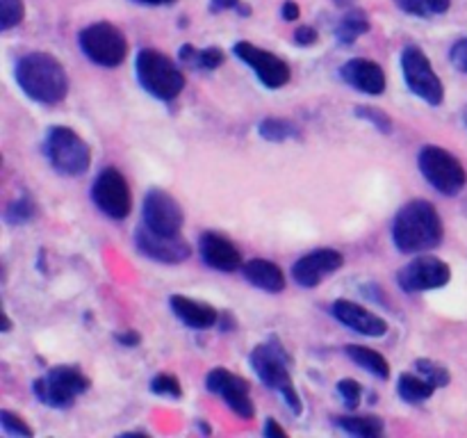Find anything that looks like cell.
I'll return each mask as SVG.
<instances>
[{"instance_id":"37","label":"cell","mask_w":467,"mask_h":438,"mask_svg":"<svg viewBox=\"0 0 467 438\" xmlns=\"http://www.w3.org/2000/svg\"><path fill=\"white\" fill-rule=\"evenodd\" d=\"M317 39H319V35H317V30H315V27L299 26L295 30V44L313 46V44H317Z\"/></svg>"},{"instance_id":"46","label":"cell","mask_w":467,"mask_h":438,"mask_svg":"<svg viewBox=\"0 0 467 438\" xmlns=\"http://www.w3.org/2000/svg\"><path fill=\"white\" fill-rule=\"evenodd\" d=\"M465 123H467V110H465Z\"/></svg>"},{"instance_id":"40","label":"cell","mask_w":467,"mask_h":438,"mask_svg":"<svg viewBox=\"0 0 467 438\" xmlns=\"http://www.w3.org/2000/svg\"><path fill=\"white\" fill-rule=\"evenodd\" d=\"M263 433H265V436H269V438H274V436H278V438H285V436H287V432H285V429H283L281 424H278L276 420H274V418H267V422H265V429H263Z\"/></svg>"},{"instance_id":"12","label":"cell","mask_w":467,"mask_h":438,"mask_svg":"<svg viewBox=\"0 0 467 438\" xmlns=\"http://www.w3.org/2000/svg\"><path fill=\"white\" fill-rule=\"evenodd\" d=\"M233 53H235L242 62L249 64V67L254 68L258 80L263 82L267 89H281V87H285L287 82H290V64H287L285 59L278 57L276 53H269V50L249 44V41H237V44L233 46Z\"/></svg>"},{"instance_id":"43","label":"cell","mask_w":467,"mask_h":438,"mask_svg":"<svg viewBox=\"0 0 467 438\" xmlns=\"http://www.w3.org/2000/svg\"><path fill=\"white\" fill-rule=\"evenodd\" d=\"M219 328H223V331H233L235 328V319L231 318V313H219Z\"/></svg>"},{"instance_id":"42","label":"cell","mask_w":467,"mask_h":438,"mask_svg":"<svg viewBox=\"0 0 467 438\" xmlns=\"http://www.w3.org/2000/svg\"><path fill=\"white\" fill-rule=\"evenodd\" d=\"M427 3H429V7H431L433 14H442L450 9L451 0H427Z\"/></svg>"},{"instance_id":"2","label":"cell","mask_w":467,"mask_h":438,"mask_svg":"<svg viewBox=\"0 0 467 438\" xmlns=\"http://www.w3.org/2000/svg\"><path fill=\"white\" fill-rule=\"evenodd\" d=\"M16 82L27 99L44 105L62 103L68 94L67 68L48 53H27L16 64Z\"/></svg>"},{"instance_id":"5","label":"cell","mask_w":467,"mask_h":438,"mask_svg":"<svg viewBox=\"0 0 467 438\" xmlns=\"http://www.w3.org/2000/svg\"><path fill=\"white\" fill-rule=\"evenodd\" d=\"M44 151L55 172L62 176H82L91 164V149L76 130L67 126H53L46 135Z\"/></svg>"},{"instance_id":"28","label":"cell","mask_w":467,"mask_h":438,"mask_svg":"<svg viewBox=\"0 0 467 438\" xmlns=\"http://www.w3.org/2000/svg\"><path fill=\"white\" fill-rule=\"evenodd\" d=\"M413 365H415V370H418V372L422 374L427 381H431L436 388L450 386L451 374L442 363H436V360H431V359H418Z\"/></svg>"},{"instance_id":"23","label":"cell","mask_w":467,"mask_h":438,"mask_svg":"<svg viewBox=\"0 0 467 438\" xmlns=\"http://www.w3.org/2000/svg\"><path fill=\"white\" fill-rule=\"evenodd\" d=\"M336 422L342 432L360 438H377L386 432V422L379 415H340Z\"/></svg>"},{"instance_id":"6","label":"cell","mask_w":467,"mask_h":438,"mask_svg":"<svg viewBox=\"0 0 467 438\" xmlns=\"http://www.w3.org/2000/svg\"><path fill=\"white\" fill-rule=\"evenodd\" d=\"M418 167L422 176L431 182L433 190L445 196H456L465 190L467 172L454 153L436 144L422 146L418 155Z\"/></svg>"},{"instance_id":"19","label":"cell","mask_w":467,"mask_h":438,"mask_svg":"<svg viewBox=\"0 0 467 438\" xmlns=\"http://www.w3.org/2000/svg\"><path fill=\"white\" fill-rule=\"evenodd\" d=\"M340 78L354 89L363 91V94L379 96L386 91L388 78L381 64L372 62V59L354 57L340 67Z\"/></svg>"},{"instance_id":"9","label":"cell","mask_w":467,"mask_h":438,"mask_svg":"<svg viewBox=\"0 0 467 438\" xmlns=\"http://www.w3.org/2000/svg\"><path fill=\"white\" fill-rule=\"evenodd\" d=\"M401 73H404L409 89L415 96H420L424 103L438 108L445 100V85L438 78V73L433 71L431 59L427 57V53L420 46H406L401 50Z\"/></svg>"},{"instance_id":"15","label":"cell","mask_w":467,"mask_h":438,"mask_svg":"<svg viewBox=\"0 0 467 438\" xmlns=\"http://www.w3.org/2000/svg\"><path fill=\"white\" fill-rule=\"evenodd\" d=\"M135 245L140 254H144L146 258L167 265L185 263L192 256V246L182 240L181 233L178 235H160V233L150 231V228L140 226L135 231Z\"/></svg>"},{"instance_id":"26","label":"cell","mask_w":467,"mask_h":438,"mask_svg":"<svg viewBox=\"0 0 467 438\" xmlns=\"http://www.w3.org/2000/svg\"><path fill=\"white\" fill-rule=\"evenodd\" d=\"M369 30V18L363 9H349L345 16L340 18L336 27V36L340 44H354L358 36H363Z\"/></svg>"},{"instance_id":"44","label":"cell","mask_w":467,"mask_h":438,"mask_svg":"<svg viewBox=\"0 0 467 438\" xmlns=\"http://www.w3.org/2000/svg\"><path fill=\"white\" fill-rule=\"evenodd\" d=\"M135 3L153 5V7H158V5H173V3H176V0H135Z\"/></svg>"},{"instance_id":"33","label":"cell","mask_w":467,"mask_h":438,"mask_svg":"<svg viewBox=\"0 0 467 438\" xmlns=\"http://www.w3.org/2000/svg\"><path fill=\"white\" fill-rule=\"evenodd\" d=\"M150 391H153L155 395L171 397V400H181L182 397L181 381H178L173 374H155V377L150 379Z\"/></svg>"},{"instance_id":"31","label":"cell","mask_w":467,"mask_h":438,"mask_svg":"<svg viewBox=\"0 0 467 438\" xmlns=\"http://www.w3.org/2000/svg\"><path fill=\"white\" fill-rule=\"evenodd\" d=\"M0 427H3V432L9 433V436H23V438L35 436L30 424H27L21 415L12 413V411L7 409L0 411Z\"/></svg>"},{"instance_id":"1","label":"cell","mask_w":467,"mask_h":438,"mask_svg":"<svg viewBox=\"0 0 467 438\" xmlns=\"http://www.w3.org/2000/svg\"><path fill=\"white\" fill-rule=\"evenodd\" d=\"M445 235V226L436 205L427 199H413L401 205L392 222V242L401 254H422L436 249Z\"/></svg>"},{"instance_id":"16","label":"cell","mask_w":467,"mask_h":438,"mask_svg":"<svg viewBox=\"0 0 467 438\" xmlns=\"http://www.w3.org/2000/svg\"><path fill=\"white\" fill-rule=\"evenodd\" d=\"M345 265V256L337 249H315L301 256L295 265H292V278L299 283L301 287H315L324 281V278L333 276L337 269Z\"/></svg>"},{"instance_id":"18","label":"cell","mask_w":467,"mask_h":438,"mask_svg":"<svg viewBox=\"0 0 467 438\" xmlns=\"http://www.w3.org/2000/svg\"><path fill=\"white\" fill-rule=\"evenodd\" d=\"M199 251L203 263L217 272H237L244 265L240 249L217 231H205L199 237Z\"/></svg>"},{"instance_id":"7","label":"cell","mask_w":467,"mask_h":438,"mask_svg":"<svg viewBox=\"0 0 467 438\" xmlns=\"http://www.w3.org/2000/svg\"><path fill=\"white\" fill-rule=\"evenodd\" d=\"M91 381L73 365H57L48 370L44 377L32 381V392L41 404L50 409H68L80 397L82 392L89 391Z\"/></svg>"},{"instance_id":"27","label":"cell","mask_w":467,"mask_h":438,"mask_svg":"<svg viewBox=\"0 0 467 438\" xmlns=\"http://www.w3.org/2000/svg\"><path fill=\"white\" fill-rule=\"evenodd\" d=\"M258 135L263 137V140L281 144V141H287V140H299L301 132H299V128H296L292 121H287V119L267 117L260 121Z\"/></svg>"},{"instance_id":"30","label":"cell","mask_w":467,"mask_h":438,"mask_svg":"<svg viewBox=\"0 0 467 438\" xmlns=\"http://www.w3.org/2000/svg\"><path fill=\"white\" fill-rule=\"evenodd\" d=\"M356 117L358 119H365V121L372 123L374 128H377L379 132H386V135H390L392 128H395V123H392V119L388 117L383 110L379 108H372V105H358V108L354 110Z\"/></svg>"},{"instance_id":"10","label":"cell","mask_w":467,"mask_h":438,"mask_svg":"<svg viewBox=\"0 0 467 438\" xmlns=\"http://www.w3.org/2000/svg\"><path fill=\"white\" fill-rule=\"evenodd\" d=\"M91 201L109 219H126L132 210V194L126 176L114 167L103 169L91 185Z\"/></svg>"},{"instance_id":"35","label":"cell","mask_w":467,"mask_h":438,"mask_svg":"<svg viewBox=\"0 0 467 438\" xmlns=\"http://www.w3.org/2000/svg\"><path fill=\"white\" fill-rule=\"evenodd\" d=\"M395 3H397V7L401 9V12L413 14V16L427 18V16H431V14H433L427 0H395Z\"/></svg>"},{"instance_id":"32","label":"cell","mask_w":467,"mask_h":438,"mask_svg":"<svg viewBox=\"0 0 467 438\" xmlns=\"http://www.w3.org/2000/svg\"><path fill=\"white\" fill-rule=\"evenodd\" d=\"M35 217V203H32L27 196H21V199H14L12 203L5 208V219L9 224H26Z\"/></svg>"},{"instance_id":"11","label":"cell","mask_w":467,"mask_h":438,"mask_svg":"<svg viewBox=\"0 0 467 438\" xmlns=\"http://www.w3.org/2000/svg\"><path fill=\"white\" fill-rule=\"evenodd\" d=\"M450 278L451 267L436 256H418L397 272V283L406 295L436 290V287L447 286Z\"/></svg>"},{"instance_id":"21","label":"cell","mask_w":467,"mask_h":438,"mask_svg":"<svg viewBox=\"0 0 467 438\" xmlns=\"http://www.w3.org/2000/svg\"><path fill=\"white\" fill-rule=\"evenodd\" d=\"M242 274H244V278L251 286L260 287V290L265 292L276 295V292L285 290V274H283V269L278 267L276 263H272V260L267 258L246 260V263L242 265Z\"/></svg>"},{"instance_id":"22","label":"cell","mask_w":467,"mask_h":438,"mask_svg":"<svg viewBox=\"0 0 467 438\" xmlns=\"http://www.w3.org/2000/svg\"><path fill=\"white\" fill-rule=\"evenodd\" d=\"M345 354L354 360L358 368L368 370L369 374H374L377 379H383L386 381L390 377V363L383 354H379L377 349H369V347L363 345H347Z\"/></svg>"},{"instance_id":"17","label":"cell","mask_w":467,"mask_h":438,"mask_svg":"<svg viewBox=\"0 0 467 438\" xmlns=\"http://www.w3.org/2000/svg\"><path fill=\"white\" fill-rule=\"evenodd\" d=\"M333 318L340 324H345L351 331L360 333V336L368 338H383L388 333V322L383 318H379L377 313L368 310L365 306L356 304L351 299H337L331 306Z\"/></svg>"},{"instance_id":"36","label":"cell","mask_w":467,"mask_h":438,"mask_svg":"<svg viewBox=\"0 0 467 438\" xmlns=\"http://www.w3.org/2000/svg\"><path fill=\"white\" fill-rule=\"evenodd\" d=\"M450 59L461 73H467V36L456 41L450 50Z\"/></svg>"},{"instance_id":"45","label":"cell","mask_w":467,"mask_h":438,"mask_svg":"<svg viewBox=\"0 0 467 438\" xmlns=\"http://www.w3.org/2000/svg\"><path fill=\"white\" fill-rule=\"evenodd\" d=\"M9 328H12V322H9V318L5 315V318H3V331H9Z\"/></svg>"},{"instance_id":"14","label":"cell","mask_w":467,"mask_h":438,"mask_svg":"<svg viewBox=\"0 0 467 438\" xmlns=\"http://www.w3.org/2000/svg\"><path fill=\"white\" fill-rule=\"evenodd\" d=\"M205 388H208L210 392H214V395L222 397V400L226 402L228 409H231L233 413L240 415V418L249 420L255 415L254 402H251L249 397L251 386L244 377H240V374L231 372V370L226 368H214L210 370L208 377H205Z\"/></svg>"},{"instance_id":"24","label":"cell","mask_w":467,"mask_h":438,"mask_svg":"<svg viewBox=\"0 0 467 438\" xmlns=\"http://www.w3.org/2000/svg\"><path fill=\"white\" fill-rule=\"evenodd\" d=\"M397 392L409 404H422V402L431 400L433 392H436V386L431 381H427L422 374L404 372L400 377V381H397Z\"/></svg>"},{"instance_id":"25","label":"cell","mask_w":467,"mask_h":438,"mask_svg":"<svg viewBox=\"0 0 467 438\" xmlns=\"http://www.w3.org/2000/svg\"><path fill=\"white\" fill-rule=\"evenodd\" d=\"M178 57L181 62L190 64L194 68H203V71H214L217 67L223 64V50L217 46H210V48H194V46L185 44L178 50Z\"/></svg>"},{"instance_id":"8","label":"cell","mask_w":467,"mask_h":438,"mask_svg":"<svg viewBox=\"0 0 467 438\" xmlns=\"http://www.w3.org/2000/svg\"><path fill=\"white\" fill-rule=\"evenodd\" d=\"M80 48L87 59L105 68H114L123 64L128 55V39L117 26L108 21L91 23L78 36Z\"/></svg>"},{"instance_id":"3","label":"cell","mask_w":467,"mask_h":438,"mask_svg":"<svg viewBox=\"0 0 467 438\" xmlns=\"http://www.w3.org/2000/svg\"><path fill=\"white\" fill-rule=\"evenodd\" d=\"M249 363L254 368V372L258 374L260 381L267 388H272V391L281 392L287 409L295 415H301L304 406H301V397L290 377L292 359L285 351V347L281 345V340L278 338H269V342L255 345L254 351L249 354Z\"/></svg>"},{"instance_id":"29","label":"cell","mask_w":467,"mask_h":438,"mask_svg":"<svg viewBox=\"0 0 467 438\" xmlns=\"http://www.w3.org/2000/svg\"><path fill=\"white\" fill-rule=\"evenodd\" d=\"M23 16H26L23 0H0V30H12L23 21Z\"/></svg>"},{"instance_id":"39","label":"cell","mask_w":467,"mask_h":438,"mask_svg":"<svg viewBox=\"0 0 467 438\" xmlns=\"http://www.w3.org/2000/svg\"><path fill=\"white\" fill-rule=\"evenodd\" d=\"M242 5V0H210V12L219 14L226 12V9H237Z\"/></svg>"},{"instance_id":"34","label":"cell","mask_w":467,"mask_h":438,"mask_svg":"<svg viewBox=\"0 0 467 438\" xmlns=\"http://www.w3.org/2000/svg\"><path fill=\"white\" fill-rule=\"evenodd\" d=\"M337 392L345 400L347 409H358L360 397H363V386L356 379H340L337 381Z\"/></svg>"},{"instance_id":"13","label":"cell","mask_w":467,"mask_h":438,"mask_svg":"<svg viewBox=\"0 0 467 438\" xmlns=\"http://www.w3.org/2000/svg\"><path fill=\"white\" fill-rule=\"evenodd\" d=\"M141 219H144V226L150 228L153 233L178 235L182 222H185V214H182V208L169 192L155 187V190L146 192L144 205H141Z\"/></svg>"},{"instance_id":"41","label":"cell","mask_w":467,"mask_h":438,"mask_svg":"<svg viewBox=\"0 0 467 438\" xmlns=\"http://www.w3.org/2000/svg\"><path fill=\"white\" fill-rule=\"evenodd\" d=\"M299 14H301L299 5L292 3V0H285V3H283V9H281L283 21H296V18H299Z\"/></svg>"},{"instance_id":"4","label":"cell","mask_w":467,"mask_h":438,"mask_svg":"<svg viewBox=\"0 0 467 438\" xmlns=\"http://www.w3.org/2000/svg\"><path fill=\"white\" fill-rule=\"evenodd\" d=\"M140 85L160 100H173L185 89V76L169 55L155 48H141L135 59Z\"/></svg>"},{"instance_id":"20","label":"cell","mask_w":467,"mask_h":438,"mask_svg":"<svg viewBox=\"0 0 467 438\" xmlns=\"http://www.w3.org/2000/svg\"><path fill=\"white\" fill-rule=\"evenodd\" d=\"M169 306H171L173 315H176L185 327L196 328V331H203V328L214 327V324L219 322V310L214 308V306L205 304V301L173 295L171 299H169Z\"/></svg>"},{"instance_id":"38","label":"cell","mask_w":467,"mask_h":438,"mask_svg":"<svg viewBox=\"0 0 467 438\" xmlns=\"http://www.w3.org/2000/svg\"><path fill=\"white\" fill-rule=\"evenodd\" d=\"M114 340L121 347H137L141 342V336L135 331V328H126V331L114 333Z\"/></svg>"}]
</instances>
